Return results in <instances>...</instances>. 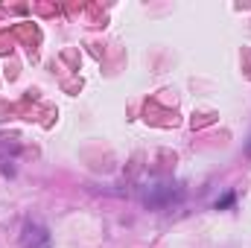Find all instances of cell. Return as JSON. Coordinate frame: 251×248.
I'll use <instances>...</instances> for the list:
<instances>
[{
    "label": "cell",
    "instance_id": "cell-1",
    "mask_svg": "<svg viewBox=\"0 0 251 248\" xmlns=\"http://www.w3.org/2000/svg\"><path fill=\"white\" fill-rule=\"evenodd\" d=\"M181 198V190L176 184H155V187H149V193L143 196V201L149 204V207H170L173 201H178Z\"/></svg>",
    "mask_w": 251,
    "mask_h": 248
},
{
    "label": "cell",
    "instance_id": "cell-2",
    "mask_svg": "<svg viewBox=\"0 0 251 248\" xmlns=\"http://www.w3.org/2000/svg\"><path fill=\"white\" fill-rule=\"evenodd\" d=\"M50 231L41 225V222H26L24 234H21V248H50Z\"/></svg>",
    "mask_w": 251,
    "mask_h": 248
},
{
    "label": "cell",
    "instance_id": "cell-3",
    "mask_svg": "<svg viewBox=\"0 0 251 248\" xmlns=\"http://www.w3.org/2000/svg\"><path fill=\"white\" fill-rule=\"evenodd\" d=\"M234 198H237L234 193H228V196H222V198L216 201V210H222V207H231V204H234Z\"/></svg>",
    "mask_w": 251,
    "mask_h": 248
},
{
    "label": "cell",
    "instance_id": "cell-4",
    "mask_svg": "<svg viewBox=\"0 0 251 248\" xmlns=\"http://www.w3.org/2000/svg\"><path fill=\"white\" fill-rule=\"evenodd\" d=\"M246 155L251 158V137H249V143H246Z\"/></svg>",
    "mask_w": 251,
    "mask_h": 248
}]
</instances>
